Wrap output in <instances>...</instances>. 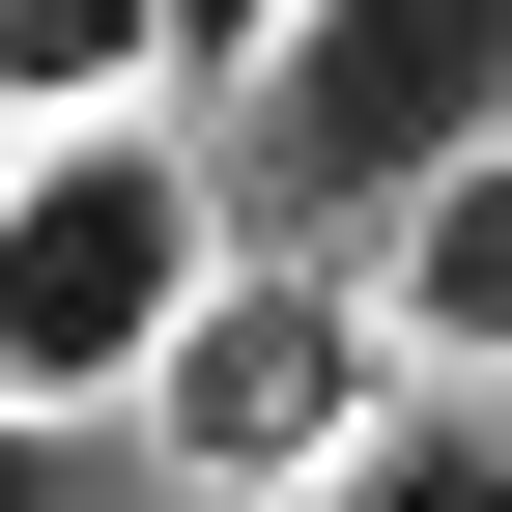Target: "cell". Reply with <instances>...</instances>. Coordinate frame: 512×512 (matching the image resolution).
Masks as SVG:
<instances>
[{
  "label": "cell",
  "mask_w": 512,
  "mask_h": 512,
  "mask_svg": "<svg viewBox=\"0 0 512 512\" xmlns=\"http://www.w3.org/2000/svg\"><path fill=\"white\" fill-rule=\"evenodd\" d=\"M342 427H399V313H370L342 256H256L228 228V285L171 313V370H143V456H200L228 512H285Z\"/></svg>",
  "instance_id": "3"
},
{
  "label": "cell",
  "mask_w": 512,
  "mask_h": 512,
  "mask_svg": "<svg viewBox=\"0 0 512 512\" xmlns=\"http://www.w3.org/2000/svg\"><path fill=\"white\" fill-rule=\"evenodd\" d=\"M285 57V0H171V86H256Z\"/></svg>",
  "instance_id": "8"
},
{
  "label": "cell",
  "mask_w": 512,
  "mask_h": 512,
  "mask_svg": "<svg viewBox=\"0 0 512 512\" xmlns=\"http://www.w3.org/2000/svg\"><path fill=\"white\" fill-rule=\"evenodd\" d=\"M285 512H512V399H456V370H399V427H342Z\"/></svg>",
  "instance_id": "5"
},
{
  "label": "cell",
  "mask_w": 512,
  "mask_h": 512,
  "mask_svg": "<svg viewBox=\"0 0 512 512\" xmlns=\"http://www.w3.org/2000/svg\"><path fill=\"white\" fill-rule=\"evenodd\" d=\"M370 313H399V370L512 399V143H484V171H427V200L370 228Z\"/></svg>",
  "instance_id": "4"
},
{
  "label": "cell",
  "mask_w": 512,
  "mask_h": 512,
  "mask_svg": "<svg viewBox=\"0 0 512 512\" xmlns=\"http://www.w3.org/2000/svg\"><path fill=\"white\" fill-rule=\"evenodd\" d=\"M512 143V0H285V57L228 86V228L313 256V228H399L427 171Z\"/></svg>",
  "instance_id": "2"
},
{
  "label": "cell",
  "mask_w": 512,
  "mask_h": 512,
  "mask_svg": "<svg viewBox=\"0 0 512 512\" xmlns=\"http://www.w3.org/2000/svg\"><path fill=\"white\" fill-rule=\"evenodd\" d=\"M200 285H228V171L171 143V114H57V143L0 171V399L143 427V370H171Z\"/></svg>",
  "instance_id": "1"
},
{
  "label": "cell",
  "mask_w": 512,
  "mask_h": 512,
  "mask_svg": "<svg viewBox=\"0 0 512 512\" xmlns=\"http://www.w3.org/2000/svg\"><path fill=\"white\" fill-rule=\"evenodd\" d=\"M0 512H114V484H86V427H57V399H0Z\"/></svg>",
  "instance_id": "7"
},
{
  "label": "cell",
  "mask_w": 512,
  "mask_h": 512,
  "mask_svg": "<svg viewBox=\"0 0 512 512\" xmlns=\"http://www.w3.org/2000/svg\"><path fill=\"white\" fill-rule=\"evenodd\" d=\"M0 114H171V0H0Z\"/></svg>",
  "instance_id": "6"
}]
</instances>
